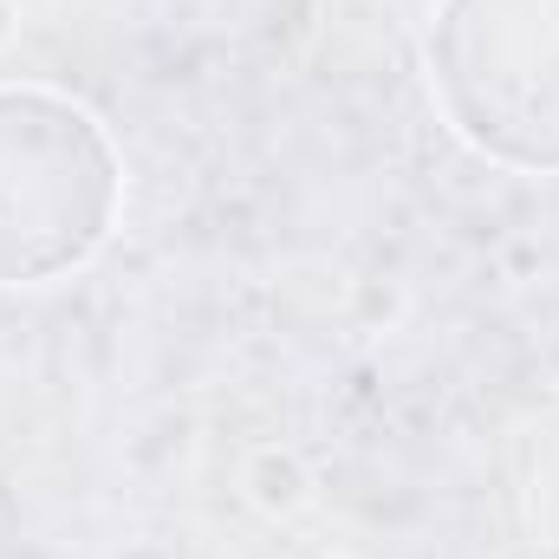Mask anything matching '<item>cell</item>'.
Instances as JSON below:
<instances>
[{
    "label": "cell",
    "instance_id": "cell-2",
    "mask_svg": "<svg viewBox=\"0 0 559 559\" xmlns=\"http://www.w3.org/2000/svg\"><path fill=\"white\" fill-rule=\"evenodd\" d=\"M423 52L455 138L514 169H559V0H442Z\"/></svg>",
    "mask_w": 559,
    "mask_h": 559
},
{
    "label": "cell",
    "instance_id": "cell-1",
    "mask_svg": "<svg viewBox=\"0 0 559 559\" xmlns=\"http://www.w3.org/2000/svg\"><path fill=\"white\" fill-rule=\"evenodd\" d=\"M118 150L85 105L0 85V286L85 267L118 222Z\"/></svg>",
    "mask_w": 559,
    "mask_h": 559
}]
</instances>
